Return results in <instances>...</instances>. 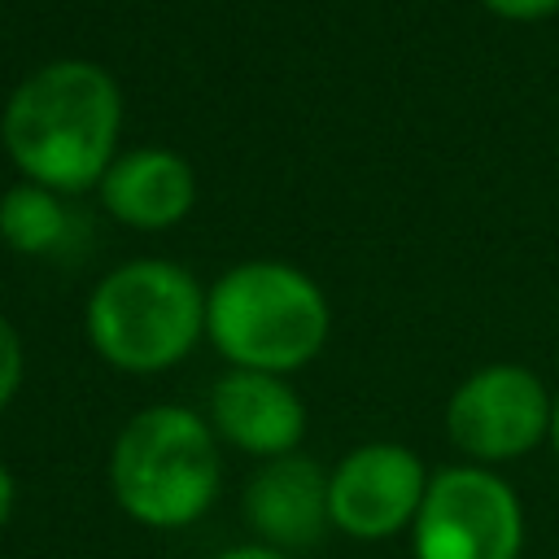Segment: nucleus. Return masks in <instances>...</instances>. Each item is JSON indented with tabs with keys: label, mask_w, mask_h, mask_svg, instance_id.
<instances>
[{
	"label": "nucleus",
	"mask_w": 559,
	"mask_h": 559,
	"mask_svg": "<svg viewBox=\"0 0 559 559\" xmlns=\"http://www.w3.org/2000/svg\"><path fill=\"white\" fill-rule=\"evenodd\" d=\"M546 441L555 445V459H559V393H555V406H550V437Z\"/></svg>",
	"instance_id": "dca6fc26"
},
{
	"label": "nucleus",
	"mask_w": 559,
	"mask_h": 559,
	"mask_svg": "<svg viewBox=\"0 0 559 559\" xmlns=\"http://www.w3.org/2000/svg\"><path fill=\"white\" fill-rule=\"evenodd\" d=\"M480 4L498 17H511V22H533V17L559 13V0H480Z\"/></svg>",
	"instance_id": "ddd939ff"
},
{
	"label": "nucleus",
	"mask_w": 559,
	"mask_h": 559,
	"mask_svg": "<svg viewBox=\"0 0 559 559\" xmlns=\"http://www.w3.org/2000/svg\"><path fill=\"white\" fill-rule=\"evenodd\" d=\"M210 428L218 441L266 463L297 454L306 437V406L284 376L231 367L210 389Z\"/></svg>",
	"instance_id": "1a4fd4ad"
},
{
	"label": "nucleus",
	"mask_w": 559,
	"mask_h": 559,
	"mask_svg": "<svg viewBox=\"0 0 559 559\" xmlns=\"http://www.w3.org/2000/svg\"><path fill=\"white\" fill-rule=\"evenodd\" d=\"M100 201L118 223L140 231H162L192 210L197 175L170 148H131L114 157V166L105 170Z\"/></svg>",
	"instance_id": "9d476101"
},
{
	"label": "nucleus",
	"mask_w": 559,
	"mask_h": 559,
	"mask_svg": "<svg viewBox=\"0 0 559 559\" xmlns=\"http://www.w3.org/2000/svg\"><path fill=\"white\" fill-rule=\"evenodd\" d=\"M205 332L201 284L166 258H135L114 266L87 297L92 349L131 376H153L192 354Z\"/></svg>",
	"instance_id": "20e7f679"
},
{
	"label": "nucleus",
	"mask_w": 559,
	"mask_h": 559,
	"mask_svg": "<svg viewBox=\"0 0 559 559\" xmlns=\"http://www.w3.org/2000/svg\"><path fill=\"white\" fill-rule=\"evenodd\" d=\"M122 131V92L96 61L61 57L31 70L0 118L13 166L52 192H83L114 166Z\"/></svg>",
	"instance_id": "f257e3e1"
},
{
	"label": "nucleus",
	"mask_w": 559,
	"mask_h": 559,
	"mask_svg": "<svg viewBox=\"0 0 559 559\" xmlns=\"http://www.w3.org/2000/svg\"><path fill=\"white\" fill-rule=\"evenodd\" d=\"M66 236H70V214L52 188L26 179L0 197V240L13 253H52L66 245Z\"/></svg>",
	"instance_id": "9b49d317"
},
{
	"label": "nucleus",
	"mask_w": 559,
	"mask_h": 559,
	"mask_svg": "<svg viewBox=\"0 0 559 559\" xmlns=\"http://www.w3.org/2000/svg\"><path fill=\"white\" fill-rule=\"evenodd\" d=\"M22 336L17 328L0 314V411L17 397V384H22Z\"/></svg>",
	"instance_id": "f8f14e48"
},
{
	"label": "nucleus",
	"mask_w": 559,
	"mask_h": 559,
	"mask_svg": "<svg viewBox=\"0 0 559 559\" xmlns=\"http://www.w3.org/2000/svg\"><path fill=\"white\" fill-rule=\"evenodd\" d=\"M550 406L555 397L528 367L489 362L450 393L445 432L476 467H493L524 459L550 437Z\"/></svg>",
	"instance_id": "423d86ee"
},
{
	"label": "nucleus",
	"mask_w": 559,
	"mask_h": 559,
	"mask_svg": "<svg viewBox=\"0 0 559 559\" xmlns=\"http://www.w3.org/2000/svg\"><path fill=\"white\" fill-rule=\"evenodd\" d=\"M13 507H17V480H13V472L0 463V528L9 524Z\"/></svg>",
	"instance_id": "2eb2a0df"
},
{
	"label": "nucleus",
	"mask_w": 559,
	"mask_h": 559,
	"mask_svg": "<svg viewBox=\"0 0 559 559\" xmlns=\"http://www.w3.org/2000/svg\"><path fill=\"white\" fill-rule=\"evenodd\" d=\"M415 559H520V493L489 467L459 463L428 476V493L411 524Z\"/></svg>",
	"instance_id": "39448f33"
},
{
	"label": "nucleus",
	"mask_w": 559,
	"mask_h": 559,
	"mask_svg": "<svg viewBox=\"0 0 559 559\" xmlns=\"http://www.w3.org/2000/svg\"><path fill=\"white\" fill-rule=\"evenodd\" d=\"M245 524L262 546H275L284 555L310 550L332 528L328 515V472L310 454H280L266 459L249 485H245Z\"/></svg>",
	"instance_id": "6e6552de"
},
{
	"label": "nucleus",
	"mask_w": 559,
	"mask_h": 559,
	"mask_svg": "<svg viewBox=\"0 0 559 559\" xmlns=\"http://www.w3.org/2000/svg\"><path fill=\"white\" fill-rule=\"evenodd\" d=\"M328 328L323 288L288 262H240L205 293V336L240 371L288 376L323 349Z\"/></svg>",
	"instance_id": "7ed1b4c3"
},
{
	"label": "nucleus",
	"mask_w": 559,
	"mask_h": 559,
	"mask_svg": "<svg viewBox=\"0 0 559 559\" xmlns=\"http://www.w3.org/2000/svg\"><path fill=\"white\" fill-rule=\"evenodd\" d=\"M223 489V454L210 419L157 402L135 411L109 445V493L144 528L197 524Z\"/></svg>",
	"instance_id": "f03ea898"
},
{
	"label": "nucleus",
	"mask_w": 559,
	"mask_h": 559,
	"mask_svg": "<svg viewBox=\"0 0 559 559\" xmlns=\"http://www.w3.org/2000/svg\"><path fill=\"white\" fill-rule=\"evenodd\" d=\"M218 559H293V555H284V550H275V546H262V542H245V546L223 550Z\"/></svg>",
	"instance_id": "4468645a"
},
{
	"label": "nucleus",
	"mask_w": 559,
	"mask_h": 559,
	"mask_svg": "<svg viewBox=\"0 0 559 559\" xmlns=\"http://www.w3.org/2000/svg\"><path fill=\"white\" fill-rule=\"evenodd\" d=\"M428 493V467L411 445L367 441L328 472L332 528L354 542H389L415 524Z\"/></svg>",
	"instance_id": "0eeeda50"
}]
</instances>
